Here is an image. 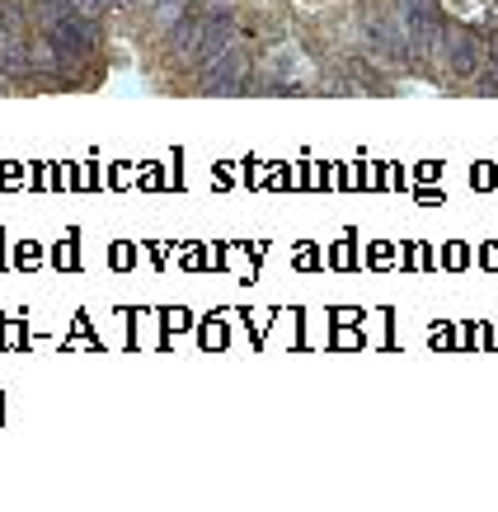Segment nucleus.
<instances>
[{
    "label": "nucleus",
    "instance_id": "1",
    "mask_svg": "<svg viewBox=\"0 0 498 512\" xmlns=\"http://www.w3.org/2000/svg\"><path fill=\"white\" fill-rule=\"evenodd\" d=\"M245 76H249V62L240 47H226V52H217L212 62H203V80L212 94H235L245 90Z\"/></svg>",
    "mask_w": 498,
    "mask_h": 512
},
{
    "label": "nucleus",
    "instance_id": "2",
    "mask_svg": "<svg viewBox=\"0 0 498 512\" xmlns=\"http://www.w3.org/2000/svg\"><path fill=\"white\" fill-rule=\"evenodd\" d=\"M447 66H452L456 76H480V66H484V43H480V33L456 29L452 43H447Z\"/></svg>",
    "mask_w": 498,
    "mask_h": 512
},
{
    "label": "nucleus",
    "instance_id": "3",
    "mask_svg": "<svg viewBox=\"0 0 498 512\" xmlns=\"http://www.w3.org/2000/svg\"><path fill=\"white\" fill-rule=\"evenodd\" d=\"M203 5H221V0H203Z\"/></svg>",
    "mask_w": 498,
    "mask_h": 512
}]
</instances>
